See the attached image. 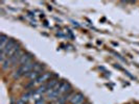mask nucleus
Listing matches in <instances>:
<instances>
[{
	"label": "nucleus",
	"instance_id": "f257e3e1",
	"mask_svg": "<svg viewBox=\"0 0 139 104\" xmlns=\"http://www.w3.org/2000/svg\"><path fill=\"white\" fill-rule=\"evenodd\" d=\"M34 65H36V64L30 62V63H27V64H24V65L20 66L18 68V70L15 72L14 78H19L21 76H24L25 74L28 73V72H31L33 70V68H34Z\"/></svg>",
	"mask_w": 139,
	"mask_h": 104
},
{
	"label": "nucleus",
	"instance_id": "f03ea898",
	"mask_svg": "<svg viewBox=\"0 0 139 104\" xmlns=\"http://www.w3.org/2000/svg\"><path fill=\"white\" fill-rule=\"evenodd\" d=\"M84 95L82 93H75L73 94V96L70 98V102L72 104H82L84 101Z\"/></svg>",
	"mask_w": 139,
	"mask_h": 104
},
{
	"label": "nucleus",
	"instance_id": "7ed1b4c3",
	"mask_svg": "<svg viewBox=\"0 0 139 104\" xmlns=\"http://www.w3.org/2000/svg\"><path fill=\"white\" fill-rule=\"evenodd\" d=\"M32 57H33L32 54L25 52V53L22 55V57L20 58V60H19L20 66H22V65H24V64H27V63H30L31 60H32Z\"/></svg>",
	"mask_w": 139,
	"mask_h": 104
},
{
	"label": "nucleus",
	"instance_id": "20e7f679",
	"mask_svg": "<svg viewBox=\"0 0 139 104\" xmlns=\"http://www.w3.org/2000/svg\"><path fill=\"white\" fill-rule=\"evenodd\" d=\"M51 76H53L51 73H44V74L40 75L37 79L34 80V82H36V83H43V82L47 81L48 79H51Z\"/></svg>",
	"mask_w": 139,
	"mask_h": 104
},
{
	"label": "nucleus",
	"instance_id": "39448f33",
	"mask_svg": "<svg viewBox=\"0 0 139 104\" xmlns=\"http://www.w3.org/2000/svg\"><path fill=\"white\" fill-rule=\"evenodd\" d=\"M17 45V42L14 40V39H10V41L7 42V44L5 45V47H4V49L3 50H1V51H4L5 53L7 54L8 53V51H11L15 46Z\"/></svg>",
	"mask_w": 139,
	"mask_h": 104
},
{
	"label": "nucleus",
	"instance_id": "423d86ee",
	"mask_svg": "<svg viewBox=\"0 0 139 104\" xmlns=\"http://www.w3.org/2000/svg\"><path fill=\"white\" fill-rule=\"evenodd\" d=\"M71 91V85L70 83H68L66 81H63L62 82V85H61V89H60V94H63V93H68Z\"/></svg>",
	"mask_w": 139,
	"mask_h": 104
},
{
	"label": "nucleus",
	"instance_id": "0eeeda50",
	"mask_svg": "<svg viewBox=\"0 0 139 104\" xmlns=\"http://www.w3.org/2000/svg\"><path fill=\"white\" fill-rule=\"evenodd\" d=\"M8 41H10V39H8L7 36H5L4 33L0 34V50H3L4 49V47L7 44Z\"/></svg>",
	"mask_w": 139,
	"mask_h": 104
},
{
	"label": "nucleus",
	"instance_id": "6e6552de",
	"mask_svg": "<svg viewBox=\"0 0 139 104\" xmlns=\"http://www.w3.org/2000/svg\"><path fill=\"white\" fill-rule=\"evenodd\" d=\"M40 75H41V72H38V71H33V70H32L31 72H28V73H26V74H25L24 76H25V77H28L29 79H31V80H32V79H34V80H36V79H37V78H38Z\"/></svg>",
	"mask_w": 139,
	"mask_h": 104
},
{
	"label": "nucleus",
	"instance_id": "1a4fd4ad",
	"mask_svg": "<svg viewBox=\"0 0 139 104\" xmlns=\"http://www.w3.org/2000/svg\"><path fill=\"white\" fill-rule=\"evenodd\" d=\"M59 82H58V80L57 79H50V80H48L47 81V83H46V86H47V90L48 91H50L51 89H54L55 86L58 84Z\"/></svg>",
	"mask_w": 139,
	"mask_h": 104
},
{
	"label": "nucleus",
	"instance_id": "9d476101",
	"mask_svg": "<svg viewBox=\"0 0 139 104\" xmlns=\"http://www.w3.org/2000/svg\"><path fill=\"white\" fill-rule=\"evenodd\" d=\"M47 95L49 99H57L59 96H60V92H57V91H54V90H50L47 92Z\"/></svg>",
	"mask_w": 139,
	"mask_h": 104
},
{
	"label": "nucleus",
	"instance_id": "9b49d317",
	"mask_svg": "<svg viewBox=\"0 0 139 104\" xmlns=\"http://www.w3.org/2000/svg\"><path fill=\"white\" fill-rule=\"evenodd\" d=\"M47 92H48V90H47L46 84H43V85L40 86L39 89L36 90V94L34 95H41V94H44V93H47Z\"/></svg>",
	"mask_w": 139,
	"mask_h": 104
},
{
	"label": "nucleus",
	"instance_id": "f8f14e48",
	"mask_svg": "<svg viewBox=\"0 0 139 104\" xmlns=\"http://www.w3.org/2000/svg\"><path fill=\"white\" fill-rule=\"evenodd\" d=\"M1 64H2V69H3V70H6V69H8L11 67V65H13L10 58H6L5 60H3Z\"/></svg>",
	"mask_w": 139,
	"mask_h": 104
},
{
	"label": "nucleus",
	"instance_id": "ddd939ff",
	"mask_svg": "<svg viewBox=\"0 0 139 104\" xmlns=\"http://www.w3.org/2000/svg\"><path fill=\"white\" fill-rule=\"evenodd\" d=\"M34 104H45L44 99H43V98H38V99H36V102H34Z\"/></svg>",
	"mask_w": 139,
	"mask_h": 104
},
{
	"label": "nucleus",
	"instance_id": "4468645a",
	"mask_svg": "<svg viewBox=\"0 0 139 104\" xmlns=\"http://www.w3.org/2000/svg\"><path fill=\"white\" fill-rule=\"evenodd\" d=\"M16 104H26V101H24V100H22V99H19L18 101L16 102Z\"/></svg>",
	"mask_w": 139,
	"mask_h": 104
},
{
	"label": "nucleus",
	"instance_id": "2eb2a0df",
	"mask_svg": "<svg viewBox=\"0 0 139 104\" xmlns=\"http://www.w3.org/2000/svg\"><path fill=\"white\" fill-rule=\"evenodd\" d=\"M47 104H53V103H47Z\"/></svg>",
	"mask_w": 139,
	"mask_h": 104
},
{
	"label": "nucleus",
	"instance_id": "dca6fc26",
	"mask_svg": "<svg viewBox=\"0 0 139 104\" xmlns=\"http://www.w3.org/2000/svg\"><path fill=\"white\" fill-rule=\"evenodd\" d=\"M85 104H89V103H85Z\"/></svg>",
	"mask_w": 139,
	"mask_h": 104
}]
</instances>
